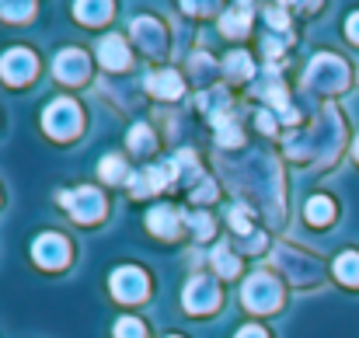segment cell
Returning a JSON list of instances; mask_svg holds the SVG:
<instances>
[{
  "instance_id": "1",
  "label": "cell",
  "mask_w": 359,
  "mask_h": 338,
  "mask_svg": "<svg viewBox=\"0 0 359 338\" xmlns=\"http://www.w3.org/2000/svg\"><path fill=\"white\" fill-rule=\"evenodd\" d=\"M339 136H342L339 119H335L332 109H325L321 122H314V126L297 129V133H290V136H286V154H293V157H307V147H321V150H325V157H332V154H335V147H339Z\"/></svg>"
},
{
  "instance_id": "2",
  "label": "cell",
  "mask_w": 359,
  "mask_h": 338,
  "mask_svg": "<svg viewBox=\"0 0 359 338\" xmlns=\"http://www.w3.org/2000/svg\"><path fill=\"white\" fill-rule=\"evenodd\" d=\"M241 300H244V307H248L251 314H269V311H276V307L283 304V286H279L276 276L255 272V276L244 279Z\"/></svg>"
},
{
  "instance_id": "3",
  "label": "cell",
  "mask_w": 359,
  "mask_h": 338,
  "mask_svg": "<svg viewBox=\"0 0 359 338\" xmlns=\"http://www.w3.org/2000/svg\"><path fill=\"white\" fill-rule=\"evenodd\" d=\"M346 63L339 60V56H332V53H318L314 60H311V67H307V74H304V84L311 88V91H318V95H332V91H339V88H346Z\"/></svg>"
},
{
  "instance_id": "4",
  "label": "cell",
  "mask_w": 359,
  "mask_h": 338,
  "mask_svg": "<svg viewBox=\"0 0 359 338\" xmlns=\"http://www.w3.org/2000/svg\"><path fill=\"white\" fill-rule=\"evenodd\" d=\"M81 122H84V115H81V105L74 98H56L42 112V126L53 140H74L81 133Z\"/></svg>"
},
{
  "instance_id": "5",
  "label": "cell",
  "mask_w": 359,
  "mask_h": 338,
  "mask_svg": "<svg viewBox=\"0 0 359 338\" xmlns=\"http://www.w3.org/2000/svg\"><path fill=\"white\" fill-rule=\"evenodd\" d=\"M60 203H63V206L70 210V217L81 220V224H95V220L105 217V196H102L98 189H91V185L74 189V192H60Z\"/></svg>"
},
{
  "instance_id": "6",
  "label": "cell",
  "mask_w": 359,
  "mask_h": 338,
  "mask_svg": "<svg viewBox=\"0 0 359 338\" xmlns=\"http://www.w3.org/2000/svg\"><path fill=\"white\" fill-rule=\"evenodd\" d=\"M182 300H185V311H192V314H210V311L220 307V290H217V283H213L210 276H192Z\"/></svg>"
},
{
  "instance_id": "7",
  "label": "cell",
  "mask_w": 359,
  "mask_h": 338,
  "mask_svg": "<svg viewBox=\"0 0 359 338\" xmlns=\"http://www.w3.org/2000/svg\"><path fill=\"white\" fill-rule=\"evenodd\" d=\"M109 286H112V297H119V300H126V304L143 300V297H147V290H150L147 276H143L140 269H133V265L116 269V272L109 276Z\"/></svg>"
},
{
  "instance_id": "8",
  "label": "cell",
  "mask_w": 359,
  "mask_h": 338,
  "mask_svg": "<svg viewBox=\"0 0 359 338\" xmlns=\"http://www.w3.org/2000/svg\"><path fill=\"white\" fill-rule=\"evenodd\" d=\"M32 258H35L42 269H63V265L70 262V244H67V237H60V234H42V237H35V244H32Z\"/></svg>"
},
{
  "instance_id": "9",
  "label": "cell",
  "mask_w": 359,
  "mask_h": 338,
  "mask_svg": "<svg viewBox=\"0 0 359 338\" xmlns=\"http://www.w3.org/2000/svg\"><path fill=\"white\" fill-rule=\"evenodd\" d=\"M39 70V60L28 53V49H7L0 56V77L7 84H28Z\"/></svg>"
},
{
  "instance_id": "10",
  "label": "cell",
  "mask_w": 359,
  "mask_h": 338,
  "mask_svg": "<svg viewBox=\"0 0 359 338\" xmlns=\"http://www.w3.org/2000/svg\"><path fill=\"white\" fill-rule=\"evenodd\" d=\"M53 74H56L63 84H81V81H88V74H91V60H88V53H81V49H63V53H56V60H53Z\"/></svg>"
},
{
  "instance_id": "11",
  "label": "cell",
  "mask_w": 359,
  "mask_h": 338,
  "mask_svg": "<svg viewBox=\"0 0 359 338\" xmlns=\"http://www.w3.org/2000/svg\"><path fill=\"white\" fill-rule=\"evenodd\" d=\"M276 265L283 269V272H290V279L293 283H307V279H318V265L311 262V258H304L297 248H276Z\"/></svg>"
},
{
  "instance_id": "12",
  "label": "cell",
  "mask_w": 359,
  "mask_h": 338,
  "mask_svg": "<svg viewBox=\"0 0 359 338\" xmlns=\"http://www.w3.org/2000/svg\"><path fill=\"white\" fill-rule=\"evenodd\" d=\"M133 39L140 42V49L143 53H150V56H157V53H164V25L157 21V18H136L133 21Z\"/></svg>"
},
{
  "instance_id": "13",
  "label": "cell",
  "mask_w": 359,
  "mask_h": 338,
  "mask_svg": "<svg viewBox=\"0 0 359 338\" xmlns=\"http://www.w3.org/2000/svg\"><path fill=\"white\" fill-rule=\"evenodd\" d=\"M98 63L109 67V70H126L129 67V49L119 35H105L98 39Z\"/></svg>"
},
{
  "instance_id": "14",
  "label": "cell",
  "mask_w": 359,
  "mask_h": 338,
  "mask_svg": "<svg viewBox=\"0 0 359 338\" xmlns=\"http://www.w3.org/2000/svg\"><path fill=\"white\" fill-rule=\"evenodd\" d=\"M182 224H185V217H182L175 206H154V210L147 213V227H150L157 237H175Z\"/></svg>"
},
{
  "instance_id": "15",
  "label": "cell",
  "mask_w": 359,
  "mask_h": 338,
  "mask_svg": "<svg viewBox=\"0 0 359 338\" xmlns=\"http://www.w3.org/2000/svg\"><path fill=\"white\" fill-rule=\"evenodd\" d=\"M143 84L157 98H182V77L175 70H154V74H147Z\"/></svg>"
},
{
  "instance_id": "16",
  "label": "cell",
  "mask_w": 359,
  "mask_h": 338,
  "mask_svg": "<svg viewBox=\"0 0 359 338\" xmlns=\"http://www.w3.org/2000/svg\"><path fill=\"white\" fill-rule=\"evenodd\" d=\"M171 178H168V171L164 168H147V171H136L133 178H129V189H133V196H154V192H161L164 185H168Z\"/></svg>"
},
{
  "instance_id": "17",
  "label": "cell",
  "mask_w": 359,
  "mask_h": 338,
  "mask_svg": "<svg viewBox=\"0 0 359 338\" xmlns=\"http://www.w3.org/2000/svg\"><path fill=\"white\" fill-rule=\"evenodd\" d=\"M248 25H251V11H248V7H234V11H227V14L220 18V32L231 35V39H241V35L248 32Z\"/></svg>"
},
{
  "instance_id": "18",
  "label": "cell",
  "mask_w": 359,
  "mask_h": 338,
  "mask_svg": "<svg viewBox=\"0 0 359 338\" xmlns=\"http://www.w3.org/2000/svg\"><path fill=\"white\" fill-rule=\"evenodd\" d=\"M224 70H227L231 81H248V77L255 74V63H251V56H248L244 49H234V53H227Z\"/></svg>"
},
{
  "instance_id": "19",
  "label": "cell",
  "mask_w": 359,
  "mask_h": 338,
  "mask_svg": "<svg viewBox=\"0 0 359 338\" xmlns=\"http://www.w3.org/2000/svg\"><path fill=\"white\" fill-rule=\"evenodd\" d=\"M304 217H307V224L325 227V224H332V217H335V206H332V199H325V196H314V199H307V210H304Z\"/></svg>"
},
{
  "instance_id": "20",
  "label": "cell",
  "mask_w": 359,
  "mask_h": 338,
  "mask_svg": "<svg viewBox=\"0 0 359 338\" xmlns=\"http://www.w3.org/2000/svg\"><path fill=\"white\" fill-rule=\"evenodd\" d=\"M335 276L346 283V286H359V255L356 251H342L335 258Z\"/></svg>"
},
{
  "instance_id": "21",
  "label": "cell",
  "mask_w": 359,
  "mask_h": 338,
  "mask_svg": "<svg viewBox=\"0 0 359 338\" xmlns=\"http://www.w3.org/2000/svg\"><path fill=\"white\" fill-rule=\"evenodd\" d=\"M74 14L84 25H102L112 18V4H74Z\"/></svg>"
},
{
  "instance_id": "22",
  "label": "cell",
  "mask_w": 359,
  "mask_h": 338,
  "mask_svg": "<svg viewBox=\"0 0 359 338\" xmlns=\"http://www.w3.org/2000/svg\"><path fill=\"white\" fill-rule=\"evenodd\" d=\"M98 175L105 178V182H129V168H126V161H122L119 154H109V157H102V164H98Z\"/></svg>"
},
{
  "instance_id": "23",
  "label": "cell",
  "mask_w": 359,
  "mask_h": 338,
  "mask_svg": "<svg viewBox=\"0 0 359 338\" xmlns=\"http://www.w3.org/2000/svg\"><path fill=\"white\" fill-rule=\"evenodd\" d=\"M210 258H213V265H217V272H220V276H227V279H231V276H238V272H241L238 255H234V251H231L227 244H217Z\"/></svg>"
},
{
  "instance_id": "24",
  "label": "cell",
  "mask_w": 359,
  "mask_h": 338,
  "mask_svg": "<svg viewBox=\"0 0 359 338\" xmlns=\"http://www.w3.org/2000/svg\"><path fill=\"white\" fill-rule=\"evenodd\" d=\"M213 126H217V140H220V147H238L241 140H244V136H241V129L234 126V119H231L227 112L217 115V119H213Z\"/></svg>"
},
{
  "instance_id": "25",
  "label": "cell",
  "mask_w": 359,
  "mask_h": 338,
  "mask_svg": "<svg viewBox=\"0 0 359 338\" xmlns=\"http://www.w3.org/2000/svg\"><path fill=\"white\" fill-rule=\"evenodd\" d=\"M129 150H136V154L154 150V133L147 129V122H136V126L129 129Z\"/></svg>"
},
{
  "instance_id": "26",
  "label": "cell",
  "mask_w": 359,
  "mask_h": 338,
  "mask_svg": "<svg viewBox=\"0 0 359 338\" xmlns=\"http://www.w3.org/2000/svg\"><path fill=\"white\" fill-rule=\"evenodd\" d=\"M112 335L116 338H143L147 332H143V325H140L136 318H119L116 328H112Z\"/></svg>"
},
{
  "instance_id": "27",
  "label": "cell",
  "mask_w": 359,
  "mask_h": 338,
  "mask_svg": "<svg viewBox=\"0 0 359 338\" xmlns=\"http://www.w3.org/2000/svg\"><path fill=\"white\" fill-rule=\"evenodd\" d=\"M185 224L196 230V237H213V217L210 213H189Z\"/></svg>"
},
{
  "instance_id": "28",
  "label": "cell",
  "mask_w": 359,
  "mask_h": 338,
  "mask_svg": "<svg viewBox=\"0 0 359 338\" xmlns=\"http://www.w3.org/2000/svg\"><path fill=\"white\" fill-rule=\"evenodd\" d=\"M213 199H217V185L203 175V178H199V185L192 189V203H196V206H203V203H213Z\"/></svg>"
},
{
  "instance_id": "29",
  "label": "cell",
  "mask_w": 359,
  "mask_h": 338,
  "mask_svg": "<svg viewBox=\"0 0 359 338\" xmlns=\"http://www.w3.org/2000/svg\"><path fill=\"white\" fill-rule=\"evenodd\" d=\"M32 11H35V4H0V14L11 21H25V18H32Z\"/></svg>"
},
{
  "instance_id": "30",
  "label": "cell",
  "mask_w": 359,
  "mask_h": 338,
  "mask_svg": "<svg viewBox=\"0 0 359 338\" xmlns=\"http://www.w3.org/2000/svg\"><path fill=\"white\" fill-rule=\"evenodd\" d=\"M231 227L238 230L241 237H248V234H251V224H248V206H238V210L231 213Z\"/></svg>"
},
{
  "instance_id": "31",
  "label": "cell",
  "mask_w": 359,
  "mask_h": 338,
  "mask_svg": "<svg viewBox=\"0 0 359 338\" xmlns=\"http://www.w3.org/2000/svg\"><path fill=\"white\" fill-rule=\"evenodd\" d=\"M189 63H192V70H196L199 77H210V74H213V60H210L206 53H196Z\"/></svg>"
},
{
  "instance_id": "32",
  "label": "cell",
  "mask_w": 359,
  "mask_h": 338,
  "mask_svg": "<svg viewBox=\"0 0 359 338\" xmlns=\"http://www.w3.org/2000/svg\"><path fill=\"white\" fill-rule=\"evenodd\" d=\"M265 21H269L272 28H283V32H286V25H290V18H286L283 7H269V11H265Z\"/></svg>"
},
{
  "instance_id": "33",
  "label": "cell",
  "mask_w": 359,
  "mask_h": 338,
  "mask_svg": "<svg viewBox=\"0 0 359 338\" xmlns=\"http://www.w3.org/2000/svg\"><path fill=\"white\" fill-rule=\"evenodd\" d=\"M234 338H269V335H265V328H258V325H244Z\"/></svg>"
},
{
  "instance_id": "34",
  "label": "cell",
  "mask_w": 359,
  "mask_h": 338,
  "mask_svg": "<svg viewBox=\"0 0 359 338\" xmlns=\"http://www.w3.org/2000/svg\"><path fill=\"white\" fill-rule=\"evenodd\" d=\"M346 35H349L353 42H359V11L349 18V21H346Z\"/></svg>"
},
{
  "instance_id": "35",
  "label": "cell",
  "mask_w": 359,
  "mask_h": 338,
  "mask_svg": "<svg viewBox=\"0 0 359 338\" xmlns=\"http://www.w3.org/2000/svg\"><path fill=\"white\" fill-rule=\"evenodd\" d=\"M286 42H279V39H269V42H262V49H265V56H276L279 49H283Z\"/></svg>"
},
{
  "instance_id": "36",
  "label": "cell",
  "mask_w": 359,
  "mask_h": 338,
  "mask_svg": "<svg viewBox=\"0 0 359 338\" xmlns=\"http://www.w3.org/2000/svg\"><path fill=\"white\" fill-rule=\"evenodd\" d=\"M258 126H262L265 133H272V129H276V126H272V115H269V112H258Z\"/></svg>"
},
{
  "instance_id": "37",
  "label": "cell",
  "mask_w": 359,
  "mask_h": 338,
  "mask_svg": "<svg viewBox=\"0 0 359 338\" xmlns=\"http://www.w3.org/2000/svg\"><path fill=\"white\" fill-rule=\"evenodd\" d=\"M356 161H359V140H356Z\"/></svg>"
}]
</instances>
